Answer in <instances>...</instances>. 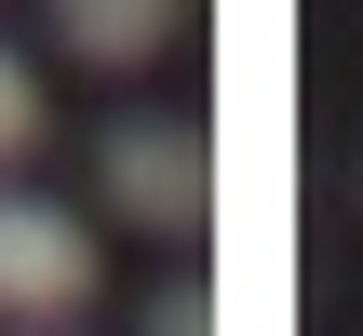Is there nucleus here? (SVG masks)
<instances>
[{"mask_svg":"<svg viewBox=\"0 0 363 336\" xmlns=\"http://www.w3.org/2000/svg\"><path fill=\"white\" fill-rule=\"evenodd\" d=\"M108 202H121L135 229L189 242V229H202V202H216L202 121H175V108H148V121H108Z\"/></svg>","mask_w":363,"mask_h":336,"instance_id":"1","label":"nucleus"},{"mask_svg":"<svg viewBox=\"0 0 363 336\" xmlns=\"http://www.w3.org/2000/svg\"><path fill=\"white\" fill-rule=\"evenodd\" d=\"M148 336H216V296H202V283H162V296H148Z\"/></svg>","mask_w":363,"mask_h":336,"instance_id":"5","label":"nucleus"},{"mask_svg":"<svg viewBox=\"0 0 363 336\" xmlns=\"http://www.w3.org/2000/svg\"><path fill=\"white\" fill-rule=\"evenodd\" d=\"M94 296V229L40 189H0V310L13 323H67Z\"/></svg>","mask_w":363,"mask_h":336,"instance_id":"2","label":"nucleus"},{"mask_svg":"<svg viewBox=\"0 0 363 336\" xmlns=\"http://www.w3.org/2000/svg\"><path fill=\"white\" fill-rule=\"evenodd\" d=\"M27 148H40V81L0 54V162H27Z\"/></svg>","mask_w":363,"mask_h":336,"instance_id":"4","label":"nucleus"},{"mask_svg":"<svg viewBox=\"0 0 363 336\" xmlns=\"http://www.w3.org/2000/svg\"><path fill=\"white\" fill-rule=\"evenodd\" d=\"M175 13H189V0H54V40H67L81 67H148V54L175 40Z\"/></svg>","mask_w":363,"mask_h":336,"instance_id":"3","label":"nucleus"}]
</instances>
